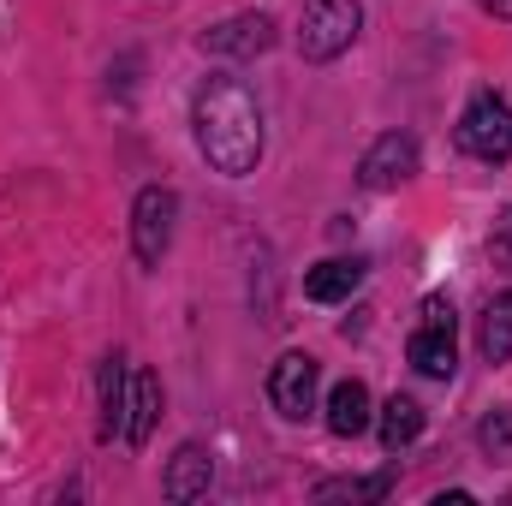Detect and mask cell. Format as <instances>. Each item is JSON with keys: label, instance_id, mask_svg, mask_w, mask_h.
<instances>
[{"label": "cell", "instance_id": "8", "mask_svg": "<svg viewBox=\"0 0 512 506\" xmlns=\"http://www.w3.org/2000/svg\"><path fill=\"white\" fill-rule=\"evenodd\" d=\"M209 483H215V453H209L203 441H185V447L173 453L167 477H161V495H167V501H203Z\"/></svg>", "mask_w": 512, "mask_h": 506}, {"label": "cell", "instance_id": "14", "mask_svg": "<svg viewBox=\"0 0 512 506\" xmlns=\"http://www.w3.org/2000/svg\"><path fill=\"white\" fill-rule=\"evenodd\" d=\"M126 399H131V364L102 358V435H126Z\"/></svg>", "mask_w": 512, "mask_h": 506}, {"label": "cell", "instance_id": "11", "mask_svg": "<svg viewBox=\"0 0 512 506\" xmlns=\"http://www.w3.org/2000/svg\"><path fill=\"white\" fill-rule=\"evenodd\" d=\"M405 358H411V370H417V376L447 381L453 370H459V346H453V328H435V322H423V328L411 334Z\"/></svg>", "mask_w": 512, "mask_h": 506}, {"label": "cell", "instance_id": "13", "mask_svg": "<svg viewBox=\"0 0 512 506\" xmlns=\"http://www.w3.org/2000/svg\"><path fill=\"white\" fill-rule=\"evenodd\" d=\"M376 435H382L387 453H399V447H411L417 435H423V405L411 399V393H393L382 405V417H376Z\"/></svg>", "mask_w": 512, "mask_h": 506}, {"label": "cell", "instance_id": "12", "mask_svg": "<svg viewBox=\"0 0 512 506\" xmlns=\"http://www.w3.org/2000/svg\"><path fill=\"white\" fill-rule=\"evenodd\" d=\"M155 417H161V381L155 370H131V399H126V447H143L149 441V429H155Z\"/></svg>", "mask_w": 512, "mask_h": 506}, {"label": "cell", "instance_id": "7", "mask_svg": "<svg viewBox=\"0 0 512 506\" xmlns=\"http://www.w3.org/2000/svg\"><path fill=\"white\" fill-rule=\"evenodd\" d=\"M203 48L221 54V60H256V54L274 48V18H262V12H233V18H221L215 30H203Z\"/></svg>", "mask_w": 512, "mask_h": 506}, {"label": "cell", "instance_id": "6", "mask_svg": "<svg viewBox=\"0 0 512 506\" xmlns=\"http://www.w3.org/2000/svg\"><path fill=\"white\" fill-rule=\"evenodd\" d=\"M417 161H423V149H417L411 131H382V137L364 149V161H358V185H364V191H399V185L417 173Z\"/></svg>", "mask_w": 512, "mask_h": 506}, {"label": "cell", "instance_id": "10", "mask_svg": "<svg viewBox=\"0 0 512 506\" xmlns=\"http://www.w3.org/2000/svg\"><path fill=\"white\" fill-rule=\"evenodd\" d=\"M376 423V405H370V387L364 381H334L328 387V429L340 435V441H352V435H364Z\"/></svg>", "mask_w": 512, "mask_h": 506}, {"label": "cell", "instance_id": "20", "mask_svg": "<svg viewBox=\"0 0 512 506\" xmlns=\"http://www.w3.org/2000/svg\"><path fill=\"white\" fill-rule=\"evenodd\" d=\"M483 12H495V18H512V0H483Z\"/></svg>", "mask_w": 512, "mask_h": 506}, {"label": "cell", "instance_id": "4", "mask_svg": "<svg viewBox=\"0 0 512 506\" xmlns=\"http://www.w3.org/2000/svg\"><path fill=\"white\" fill-rule=\"evenodd\" d=\"M173 227H179V191L173 185H143L131 203V251L143 268H155L173 251Z\"/></svg>", "mask_w": 512, "mask_h": 506}, {"label": "cell", "instance_id": "1", "mask_svg": "<svg viewBox=\"0 0 512 506\" xmlns=\"http://www.w3.org/2000/svg\"><path fill=\"white\" fill-rule=\"evenodd\" d=\"M191 131H197V149L215 173L227 179H245L262 161V108H256L251 84L233 78V72H209L197 84V102H191Z\"/></svg>", "mask_w": 512, "mask_h": 506}, {"label": "cell", "instance_id": "19", "mask_svg": "<svg viewBox=\"0 0 512 506\" xmlns=\"http://www.w3.org/2000/svg\"><path fill=\"white\" fill-rule=\"evenodd\" d=\"M423 322H435V328H453V304H447V298H423Z\"/></svg>", "mask_w": 512, "mask_h": 506}, {"label": "cell", "instance_id": "9", "mask_svg": "<svg viewBox=\"0 0 512 506\" xmlns=\"http://www.w3.org/2000/svg\"><path fill=\"white\" fill-rule=\"evenodd\" d=\"M364 256H328L316 268H304V298L310 304H346L358 286H364Z\"/></svg>", "mask_w": 512, "mask_h": 506}, {"label": "cell", "instance_id": "16", "mask_svg": "<svg viewBox=\"0 0 512 506\" xmlns=\"http://www.w3.org/2000/svg\"><path fill=\"white\" fill-rule=\"evenodd\" d=\"M387 489H393V471H382V477H346V483H322V501H334V495H352V501H387Z\"/></svg>", "mask_w": 512, "mask_h": 506}, {"label": "cell", "instance_id": "17", "mask_svg": "<svg viewBox=\"0 0 512 506\" xmlns=\"http://www.w3.org/2000/svg\"><path fill=\"white\" fill-rule=\"evenodd\" d=\"M489 256H495V268H507L512 274V203L495 215V233H489Z\"/></svg>", "mask_w": 512, "mask_h": 506}, {"label": "cell", "instance_id": "5", "mask_svg": "<svg viewBox=\"0 0 512 506\" xmlns=\"http://www.w3.org/2000/svg\"><path fill=\"white\" fill-rule=\"evenodd\" d=\"M316 387H322V364H316L310 352H286V358H274V370H268V405H274L286 423H304V417L316 411Z\"/></svg>", "mask_w": 512, "mask_h": 506}, {"label": "cell", "instance_id": "3", "mask_svg": "<svg viewBox=\"0 0 512 506\" xmlns=\"http://www.w3.org/2000/svg\"><path fill=\"white\" fill-rule=\"evenodd\" d=\"M459 149L465 155H477V161H507L512 155V108L495 96V90H477L471 102H465V114H459Z\"/></svg>", "mask_w": 512, "mask_h": 506}, {"label": "cell", "instance_id": "15", "mask_svg": "<svg viewBox=\"0 0 512 506\" xmlns=\"http://www.w3.org/2000/svg\"><path fill=\"white\" fill-rule=\"evenodd\" d=\"M477 346H483V358H489V364H507V358H512V292H501V298H489Z\"/></svg>", "mask_w": 512, "mask_h": 506}, {"label": "cell", "instance_id": "2", "mask_svg": "<svg viewBox=\"0 0 512 506\" xmlns=\"http://www.w3.org/2000/svg\"><path fill=\"white\" fill-rule=\"evenodd\" d=\"M358 30H364V6L358 0H310L304 18H298V54L328 66V60H340L358 42Z\"/></svg>", "mask_w": 512, "mask_h": 506}, {"label": "cell", "instance_id": "18", "mask_svg": "<svg viewBox=\"0 0 512 506\" xmlns=\"http://www.w3.org/2000/svg\"><path fill=\"white\" fill-rule=\"evenodd\" d=\"M477 435H483V447H489V453H507V447H512V423H507V417H483V429H477Z\"/></svg>", "mask_w": 512, "mask_h": 506}]
</instances>
